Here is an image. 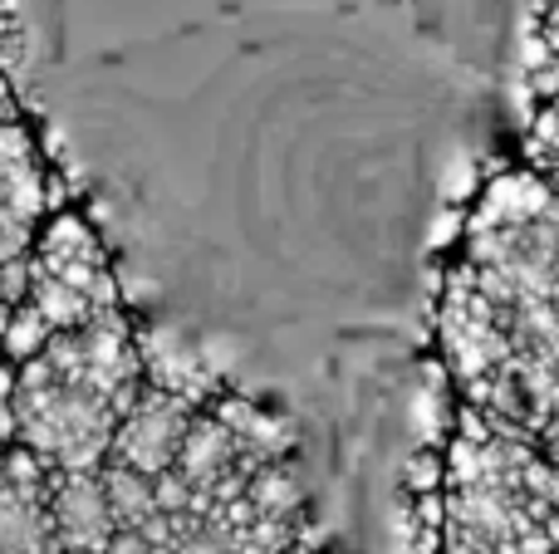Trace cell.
Returning a JSON list of instances; mask_svg holds the SVG:
<instances>
[{
	"label": "cell",
	"mask_w": 559,
	"mask_h": 554,
	"mask_svg": "<svg viewBox=\"0 0 559 554\" xmlns=\"http://www.w3.org/2000/svg\"><path fill=\"white\" fill-rule=\"evenodd\" d=\"M15 422L20 447L55 471H98L118 432V412L94 393L64 383L45 359L15 369Z\"/></svg>",
	"instance_id": "1"
},
{
	"label": "cell",
	"mask_w": 559,
	"mask_h": 554,
	"mask_svg": "<svg viewBox=\"0 0 559 554\" xmlns=\"http://www.w3.org/2000/svg\"><path fill=\"white\" fill-rule=\"evenodd\" d=\"M29 304L49 329H79L98 314L118 310V280L98 231L74 212H55L29 245Z\"/></svg>",
	"instance_id": "2"
},
{
	"label": "cell",
	"mask_w": 559,
	"mask_h": 554,
	"mask_svg": "<svg viewBox=\"0 0 559 554\" xmlns=\"http://www.w3.org/2000/svg\"><path fill=\"white\" fill-rule=\"evenodd\" d=\"M39 359H45L64 383L104 398L118 418H123V412L138 402V393L147 388L138 334L128 329L123 310H108V314H98V320L79 324V329H59L55 339L45 344Z\"/></svg>",
	"instance_id": "3"
},
{
	"label": "cell",
	"mask_w": 559,
	"mask_h": 554,
	"mask_svg": "<svg viewBox=\"0 0 559 554\" xmlns=\"http://www.w3.org/2000/svg\"><path fill=\"white\" fill-rule=\"evenodd\" d=\"M437 334H442L447 363H452V373L462 383H476V378H486V373H501L515 353L501 310L476 290L472 265L447 280L442 314H437Z\"/></svg>",
	"instance_id": "4"
},
{
	"label": "cell",
	"mask_w": 559,
	"mask_h": 554,
	"mask_svg": "<svg viewBox=\"0 0 559 554\" xmlns=\"http://www.w3.org/2000/svg\"><path fill=\"white\" fill-rule=\"evenodd\" d=\"M197 412L202 408L173 398V393L143 388L133 408L118 418L108 461H123V467L143 471V477H163V471H173V461H177V451H182V437H187Z\"/></svg>",
	"instance_id": "5"
},
{
	"label": "cell",
	"mask_w": 559,
	"mask_h": 554,
	"mask_svg": "<svg viewBox=\"0 0 559 554\" xmlns=\"http://www.w3.org/2000/svg\"><path fill=\"white\" fill-rule=\"evenodd\" d=\"M49 520H55L64 554H104L118 535L98 471H55L49 477Z\"/></svg>",
	"instance_id": "6"
},
{
	"label": "cell",
	"mask_w": 559,
	"mask_h": 554,
	"mask_svg": "<svg viewBox=\"0 0 559 554\" xmlns=\"http://www.w3.org/2000/svg\"><path fill=\"white\" fill-rule=\"evenodd\" d=\"M49 186H55V172L39 157L35 133L20 123V113L0 118V216L20 226H39L55 206Z\"/></svg>",
	"instance_id": "7"
},
{
	"label": "cell",
	"mask_w": 559,
	"mask_h": 554,
	"mask_svg": "<svg viewBox=\"0 0 559 554\" xmlns=\"http://www.w3.org/2000/svg\"><path fill=\"white\" fill-rule=\"evenodd\" d=\"M138 353H143L147 388H163V393H173V398L192 402V408L216 398V373L206 369V359L177 329H147L143 339H138Z\"/></svg>",
	"instance_id": "8"
},
{
	"label": "cell",
	"mask_w": 559,
	"mask_h": 554,
	"mask_svg": "<svg viewBox=\"0 0 559 554\" xmlns=\"http://www.w3.org/2000/svg\"><path fill=\"white\" fill-rule=\"evenodd\" d=\"M241 461L246 457L236 451V442H231V432L222 427V418H216V412H197L187 437H182V451H177V461H173V471L197 491V496H206V491H212L216 481L231 477Z\"/></svg>",
	"instance_id": "9"
},
{
	"label": "cell",
	"mask_w": 559,
	"mask_h": 554,
	"mask_svg": "<svg viewBox=\"0 0 559 554\" xmlns=\"http://www.w3.org/2000/svg\"><path fill=\"white\" fill-rule=\"evenodd\" d=\"M212 412L222 418V427L231 432L236 451H241L251 467L280 461L289 451V442H295V427H289L280 412L265 408V402H255V398H216Z\"/></svg>",
	"instance_id": "10"
},
{
	"label": "cell",
	"mask_w": 559,
	"mask_h": 554,
	"mask_svg": "<svg viewBox=\"0 0 559 554\" xmlns=\"http://www.w3.org/2000/svg\"><path fill=\"white\" fill-rule=\"evenodd\" d=\"M550 212H559V192L540 172H501L486 186L481 206L472 216V231L476 226H525Z\"/></svg>",
	"instance_id": "11"
},
{
	"label": "cell",
	"mask_w": 559,
	"mask_h": 554,
	"mask_svg": "<svg viewBox=\"0 0 559 554\" xmlns=\"http://www.w3.org/2000/svg\"><path fill=\"white\" fill-rule=\"evenodd\" d=\"M98 481H104V496H108V510H114V526L118 530H143L147 520L157 516L153 477L123 467V461H104V467H98Z\"/></svg>",
	"instance_id": "12"
},
{
	"label": "cell",
	"mask_w": 559,
	"mask_h": 554,
	"mask_svg": "<svg viewBox=\"0 0 559 554\" xmlns=\"http://www.w3.org/2000/svg\"><path fill=\"white\" fill-rule=\"evenodd\" d=\"M246 496H251L255 516H299V506H305V491H299L295 471L285 461L255 467L251 481H246Z\"/></svg>",
	"instance_id": "13"
},
{
	"label": "cell",
	"mask_w": 559,
	"mask_h": 554,
	"mask_svg": "<svg viewBox=\"0 0 559 554\" xmlns=\"http://www.w3.org/2000/svg\"><path fill=\"white\" fill-rule=\"evenodd\" d=\"M49 339H55L49 320L25 300V304H15V310H10V324H5V334H0V359L15 363V369H20V363L39 359Z\"/></svg>",
	"instance_id": "14"
},
{
	"label": "cell",
	"mask_w": 559,
	"mask_h": 554,
	"mask_svg": "<svg viewBox=\"0 0 559 554\" xmlns=\"http://www.w3.org/2000/svg\"><path fill=\"white\" fill-rule=\"evenodd\" d=\"M525 153H531L535 162H559V94L545 98V104L535 108L531 143H525Z\"/></svg>",
	"instance_id": "15"
},
{
	"label": "cell",
	"mask_w": 559,
	"mask_h": 554,
	"mask_svg": "<svg viewBox=\"0 0 559 554\" xmlns=\"http://www.w3.org/2000/svg\"><path fill=\"white\" fill-rule=\"evenodd\" d=\"M20 442V422H15V363L0 359V451H10Z\"/></svg>",
	"instance_id": "16"
},
{
	"label": "cell",
	"mask_w": 559,
	"mask_h": 554,
	"mask_svg": "<svg viewBox=\"0 0 559 554\" xmlns=\"http://www.w3.org/2000/svg\"><path fill=\"white\" fill-rule=\"evenodd\" d=\"M35 231L39 226H20V221H10V216H0V265L15 261V255H29Z\"/></svg>",
	"instance_id": "17"
},
{
	"label": "cell",
	"mask_w": 559,
	"mask_h": 554,
	"mask_svg": "<svg viewBox=\"0 0 559 554\" xmlns=\"http://www.w3.org/2000/svg\"><path fill=\"white\" fill-rule=\"evenodd\" d=\"M525 94L535 98V108H540L545 98L559 94V59H545V64L525 69Z\"/></svg>",
	"instance_id": "18"
},
{
	"label": "cell",
	"mask_w": 559,
	"mask_h": 554,
	"mask_svg": "<svg viewBox=\"0 0 559 554\" xmlns=\"http://www.w3.org/2000/svg\"><path fill=\"white\" fill-rule=\"evenodd\" d=\"M437 457H417L413 461V491H417V496H432V491H437Z\"/></svg>",
	"instance_id": "19"
},
{
	"label": "cell",
	"mask_w": 559,
	"mask_h": 554,
	"mask_svg": "<svg viewBox=\"0 0 559 554\" xmlns=\"http://www.w3.org/2000/svg\"><path fill=\"white\" fill-rule=\"evenodd\" d=\"M0 118H15V94H10V74L0 69Z\"/></svg>",
	"instance_id": "20"
},
{
	"label": "cell",
	"mask_w": 559,
	"mask_h": 554,
	"mask_svg": "<svg viewBox=\"0 0 559 554\" xmlns=\"http://www.w3.org/2000/svg\"><path fill=\"white\" fill-rule=\"evenodd\" d=\"M10 310H15V304H10L5 294H0V334H5V324H10Z\"/></svg>",
	"instance_id": "21"
},
{
	"label": "cell",
	"mask_w": 559,
	"mask_h": 554,
	"mask_svg": "<svg viewBox=\"0 0 559 554\" xmlns=\"http://www.w3.org/2000/svg\"><path fill=\"white\" fill-rule=\"evenodd\" d=\"M104 554H108V550H104Z\"/></svg>",
	"instance_id": "22"
}]
</instances>
